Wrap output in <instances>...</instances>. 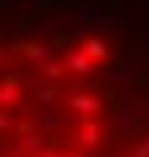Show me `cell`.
I'll list each match as a JSON object with an SVG mask.
<instances>
[{
  "label": "cell",
  "mask_w": 149,
  "mask_h": 157,
  "mask_svg": "<svg viewBox=\"0 0 149 157\" xmlns=\"http://www.w3.org/2000/svg\"><path fill=\"white\" fill-rule=\"evenodd\" d=\"M126 157H133V153H126Z\"/></svg>",
  "instance_id": "1"
}]
</instances>
